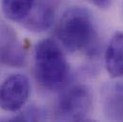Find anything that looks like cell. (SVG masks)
I'll use <instances>...</instances> for the list:
<instances>
[{
    "label": "cell",
    "mask_w": 123,
    "mask_h": 122,
    "mask_svg": "<svg viewBox=\"0 0 123 122\" xmlns=\"http://www.w3.org/2000/svg\"><path fill=\"white\" fill-rule=\"evenodd\" d=\"M57 37L68 52L78 53L91 49L95 30L90 12L78 6L68 9L58 23Z\"/></svg>",
    "instance_id": "cell-2"
},
{
    "label": "cell",
    "mask_w": 123,
    "mask_h": 122,
    "mask_svg": "<svg viewBox=\"0 0 123 122\" xmlns=\"http://www.w3.org/2000/svg\"><path fill=\"white\" fill-rule=\"evenodd\" d=\"M35 0H2V11L12 21L21 23L30 14Z\"/></svg>",
    "instance_id": "cell-8"
},
{
    "label": "cell",
    "mask_w": 123,
    "mask_h": 122,
    "mask_svg": "<svg viewBox=\"0 0 123 122\" xmlns=\"http://www.w3.org/2000/svg\"><path fill=\"white\" fill-rule=\"evenodd\" d=\"M31 92L29 78L22 73H14L0 84V109L15 113L27 103Z\"/></svg>",
    "instance_id": "cell-4"
},
{
    "label": "cell",
    "mask_w": 123,
    "mask_h": 122,
    "mask_svg": "<svg viewBox=\"0 0 123 122\" xmlns=\"http://www.w3.org/2000/svg\"><path fill=\"white\" fill-rule=\"evenodd\" d=\"M91 2L100 9H106L111 5L112 0H91Z\"/></svg>",
    "instance_id": "cell-11"
},
{
    "label": "cell",
    "mask_w": 123,
    "mask_h": 122,
    "mask_svg": "<svg viewBox=\"0 0 123 122\" xmlns=\"http://www.w3.org/2000/svg\"><path fill=\"white\" fill-rule=\"evenodd\" d=\"M105 67L113 77L123 76V32H116L105 53Z\"/></svg>",
    "instance_id": "cell-7"
},
{
    "label": "cell",
    "mask_w": 123,
    "mask_h": 122,
    "mask_svg": "<svg viewBox=\"0 0 123 122\" xmlns=\"http://www.w3.org/2000/svg\"><path fill=\"white\" fill-rule=\"evenodd\" d=\"M46 118L45 113L40 108L31 107L24 112L20 113L18 116L12 118V120L14 121H37V120H43Z\"/></svg>",
    "instance_id": "cell-10"
},
{
    "label": "cell",
    "mask_w": 123,
    "mask_h": 122,
    "mask_svg": "<svg viewBox=\"0 0 123 122\" xmlns=\"http://www.w3.org/2000/svg\"><path fill=\"white\" fill-rule=\"evenodd\" d=\"M56 6V0H35L30 14L21 22L22 26L33 32L49 30L55 19Z\"/></svg>",
    "instance_id": "cell-5"
},
{
    "label": "cell",
    "mask_w": 123,
    "mask_h": 122,
    "mask_svg": "<svg viewBox=\"0 0 123 122\" xmlns=\"http://www.w3.org/2000/svg\"><path fill=\"white\" fill-rule=\"evenodd\" d=\"M102 105L106 116L119 120L123 117V84L110 83L102 91Z\"/></svg>",
    "instance_id": "cell-6"
},
{
    "label": "cell",
    "mask_w": 123,
    "mask_h": 122,
    "mask_svg": "<svg viewBox=\"0 0 123 122\" xmlns=\"http://www.w3.org/2000/svg\"><path fill=\"white\" fill-rule=\"evenodd\" d=\"M34 73L36 80L46 90L56 91L66 84L70 66L61 48L53 39H43L35 46Z\"/></svg>",
    "instance_id": "cell-1"
},
{
    "label": "cell",
    "mask_w": 123,
    "mask_h": 122,
    "mask_svg": "<svg viewBox=\"0 0 123 122\" xmlns=\"http://www.w3.org/2000/svg\"><path fill=\"white\" fill-rule=\"evenodd\" d=\"M1 59L10 66H22L26 60V52L15 39H8L0 52Z\"/></svg>",
    "instance_id": "cell-9"
},
{
    "label": "cell",
    "mask_w": 123,
    "mask_h": 122,
    "mask_svg": "<svg viewBox=\"0 0 123 122\" xmlns=\"http://www.w3.org/2000/svg\"><path fill=\"white\" fill-rule=\"evenodd\" d=\"M92 107V94L85 85H77L59 96L55 107V119L62 121L85 120Z\"/></svg>",
    "instance_id": "cell-3"
}]
</instances>
